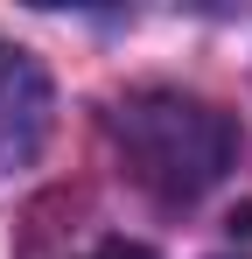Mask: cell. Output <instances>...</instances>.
Instances as JSON below:
<instances>
[{
  "instance_id": "6da1fadb",
  "label": "cell",
  "mask_w": 252,
  "mask_h": 259,
  "mask_svg": "<svg viewBox=\"0 0 252 259\" xmlns=\"http://www.w3.org/2000/svg\"><path fill=\"white\" fill-rule=\"evenodd\" d=\"M112 147L154 203H196L238 161V126L224 105L175 84H140L112 105Z\"/></svg>"
},
{
  "instance_id": "7a4b0ae2",
  "label": "cell",
  "mask_w": 252,
  "mask_h": 259,
  "mask_svg": "<svg viewBox=\"0 0 252 259\" xmlns=\"http://www.w3.org/2000/svg\"><path fill=\"white\" fill-rule=\"evenodd\" d=\"M49 140V77L28 49L0 42V175L28 168Z\"/></svg>"
},
{
  "instance_id": "3957f363",
  "label": "cell",
  "mask_w": 252,
  "mask_h": 259,
  "mask_svg": "<svg viewBox=\"0 0 252 259\" xmlns=\"http://www.w3.org/2000/svg\"><path fill=\"white\" fill-rule=\"evenodd\" d=\"M84 259H154L147 245H126V238H112V245H98V252H84Z\"/></svg>"
}]
</instances>
